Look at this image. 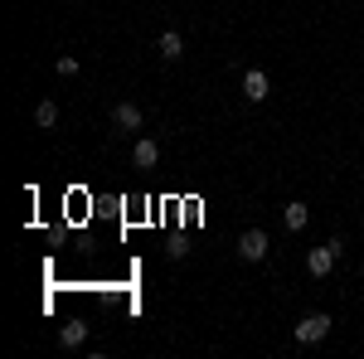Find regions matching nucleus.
I'll use <instances>...</instances> for the list:
<instances>
[{
  "label": "nucleus",
  "instance_id": "nucleus-6",
  "mask_svg": "<svg viewBox=\"0 0 364 359\" xmlns=\"http://www.w3.org/2000/svg\"><path fill=\"white\" fill-rule=\"evenodd\" d=\"M132 161H136L141 170H151V166H156V161H161V146H156V141H151V136H141L136 146H132Z\"/></svg>",
  "mask_w": 364,
  "mask_h": 359
},
{
  "label": "nucleus",
  "instance_id": "nucleus-4",
  "mask_svg": "<svg viewBox=\"0 0 364 359\" xmlns=\"http://www.w3.org/2000/svg\"><path fill=\"white\" fill-rule=\"evenodd\" d=\"M267 92H272L267 73H262V68H248V73H243V97H248V102H262Z\"/></svg>",
  "mask_w": 364,
  "mask_h": 359
},
{
  "label": "nucleus",
  "instance_id": "nucleus-9",
  "mask_svg": "<svg viewBox=\"0 0 364 359\" xmlns=\"http://www.w3.org/2000/svg\"><path fill=\"white\" fill-rule=\"evenodd\" d=\"M112 122L122 127V132H141V107H132V102H122V107L112 112Z\"/></svg>",
  "mask_w": 364,
  "mask_h": 359
},
{
  "label": "nucleus",
  "instance_id": "nucleus-10",
  "mask_svg": "<svg viewBox=\"0 0 364 359\" xmlns=\"http://www.w3.org/2000/svg\"><path fill=\"white\" fill-rule=\"evenodd\" d=\"M34 122H39L44 132H49V127L58 122V107H54V102H39V107H34Z\"/></svg>",
  "mask_w": 364,
  "mask_h": 359
},
{
  "label": "nucleus",
  "instance_id": "nucleus-7",
  "mask_svg": "<svg viewBox=\"0 0 364 359\" xmlns=\"http://www.w3.org/2000/svg\"><path fill=\"white\" fill-rule=\"evenodd\" d=\"M58 345H63V350H78V345H87V326H83V321L58 326Z\"/></svg>",
  "mask_w": 364,
  "mask_h": 359
},
{
  "label": "nucleus",
  "instance_id": "nucleus-5",
  "mask_svg": "<svg viewBox=\"0 0 364 359\" xmlns=\"http://www.w3.org/2000/svg\"><path fill=\"white\" fill-rule=\"evenodd\" d=\"M282 223H287L291 233H301V228L311 223V209L301 204V199H291V204H282Z\"/></svg>",
  "mask_w": 364,
  "mask_h": 359
},
{
  "label": "nucleus",
  "instance_id": "nucleus-11",
  "mask_svg": "<svg viewBox=\"0 0 364 359\" xmlns=\"http://www.w3.org/2000/svg\"><path fill=\"white\" fill-rule=\"evenodd\" d=\"M54 68H58V78H73V73H78V58H73V54H63V58L54 63Z\"/></svg>",
  "mask_w": 364,
  "mask_h": 359
},
{
  "label": "nucleus",
  "instance_id": "nucleus-3",
  "mask_svg": "<svg viewBox=\"0 0 364 359\" xmlns=\"http://www.w3.org/2000/svg\"><path fill=\"white\" fill-rule=\"evenodd\" d=\"M267 248H272V243H267L262 228H248V233L238 238V257H243V262H267Z\"/></svg>",
  "mask_w": 364,
  "mask_h": 359
},
{
  "label": "nucleus",
  "instance_id": "nucleus-1",
  "mask_svg": "<svg viewBox=\"0 0 364 359\" xmlns=\"http://www.w3.org/2000/svg\"><path fill=\"white\" fill-rule=\"evenodd\" d=\"M340 252H345V243H340V238L321 243V248H311V257H306V272H311V277H326V272H331V267L340 262Z\"/></svg>",
  "mask_w": 364,
  "mask_h": 359
},
{
  "label": "nucleus",
  "instance_id": "nucleus-8",
  "mask_svg": "<svg viewBox=\"0 0 364 359\" xmlns=\"http://www.w3.org/2000/svg\"><path fill=\"white\" fill-rule=\"evenodd\" d=\"M156 54H161V58H180V54H185V39H180L175 29H166V34L156 39Z\"/></svg>",
  "mask_w": 364,
  "mask_h": 359
},
{
  "label": "nucleus",
  "instance_id": "nucleus-2",
  "mask_svg": "<svg viewBox=\"0 0 364 359\" xmlns=\"http://www.w3.org/2000/svg\"><path fill=\"white\" fill-rule=\"evenodd\" d=\"M331 326H336V321H331L326 311H316V316H306V321L296 326V345H321V340L331 335Z\"/></svg>",
  "mask_w": 364,
  "mask_h": 359
}]
</instances>
